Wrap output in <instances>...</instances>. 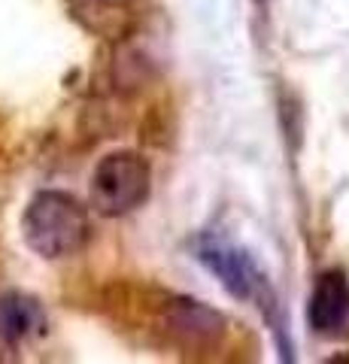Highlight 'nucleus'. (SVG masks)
<instances>
[{
	"mask_svg": "<svg viewBox=\"0 0 349 364\" xmlns=\"http://www.w3.org/2000/svg\"><path fill=\"white\" fill-rule=\"evenodd\" d=\"M310 328L319 337H340L349 328V277L343 270L319 273L307 304Z\"/></svg>",
	"mask_w": 349,
	"mask_h": 364,
	"instance_id": "39448f33",
	"label": "nucleus"
},
{
	"mask_svg": "<svg viewBox=\"0 0 349 364\" xmlns=\"http://www.w3.org/2000/svg\"><path fill=\"white\" fill-rule=\"evenodd\" d=\"M95 4H125V0H95Z\"/></svg>",
	"mask_w": 349,
	"mask_h": 364,
	"instance_id": "0eeeda50",
	"label": "nucleus"
},
{
	"mask_svg": "<svg viewBox=\"0 0 349 364\" xmlns=\"http://www.w3.org/2000/svg\"><path fill=\"white\" fill-rule=\"evenodd\" d=\"M46 331V313L37 298L25 291L0 294V340L4 343H25Z\"/></svg>",
	"mask_w": 349,
	"mask_h": 364,
	"instance_id": "423d86ee",
	"label": "nucleus"
},
{
	"mask_svg": "<svg viewBox=\"0 0 349 364\" xmlns=\"http://www.w3.org/2000/svg\"><path fill=\"white\" fill-rule=\"evenodd\" d=\"M195 258L204 264L213 277L222 282V289L234 294L240 301H274L267 282L262 277V270L252 261V255L246 249L234 246L231 240H222V237H210L204 234L195 243Z\"/></svg>",
	"mask_w": 349,
	"mask_h": 364,
	"instance_id": "7ed1b4c3",
	"label": "nucleus"
},
{
	"mask_svg": "<svg viewBox=\"0 0 349 364\" xmlns=\"http://www.w3.org/2000/svg\"><path fill=\"white\" fill-rule=\"evenodd\" d=\"M152 191V167L140 152L119 149L97 161L92 173V207L100 215H125L143 207Z\"/></svg>",
	"mask_w": 349,
	"mask_h": 364,
	"instance_id": "f03ea898",
	"label": "nucleus"
},
{
	"mask_svg": "<svg viewBox=\"0 0 349 364\" xmlns=\"http://www.w3.org/2000/svg\"><path fill=\"white\" fill-rule=\"evenodd\" d=\"M161 325H164V334L179 349H191V352L216 349L225 331H228L225 316L195 298H173L164 306Z\"/></svg>",
	"mask_w": 349,
	"mask_h": 364,
	"instance_id": "20e7f679",
	"label": "nucleus"
},
{
	"mask_svg": "<svg viewBox=\"0 0 349 364\" xmlns=\"http://www.w3.org/2000/svg\"><path fill=\"white\" fill-rule=\"evenodd\" d=\"M21 237L40 258H70L92 240L88 210L67 191H37L21 215Z\"/></svg>",
	"mask_w": 349,
	"mask_h": 364,
	"instance_id": "f257e3e1",
	"label": "nucleus"
}]
</instances>
